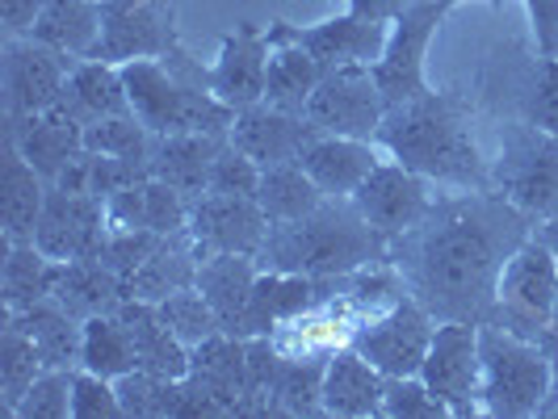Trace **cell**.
Masks as SVG:
<instances>
[{
  "mask_svg": "<svg viewBox=\"0 0 558 419\" xmlns=\"http://www.w3.org/2000/svg\"><path fill=\"white\" fill-rule=\"evenodd\" d=\"M122 81H126L131 113L151 135H219V139H231L235 110L223 106L210 88L185 81L172 67V56L131 59V63H122Z\"/></svg>",
  "mask_w": 558,
  "mask_h": 419,
  "instance_id": "277c9868",
  "label": "cell"
},
{
  "mask_svg": "<svg viewBox=\"0 0 558 419\" xmlns=\"http://www.w3.org/2000/svg\"><path fill=\"white\" fill-rule=\"evenodd\" d=\"M59 260H51L38 244H9L4 248V269H0V294H4V315L47 303L56 289Z\"/></svg>",
  "mask_w": 558,
  "mask_h": 419,
  "instance_id": "836d02e7",
  "label": "cell"
},
{
  "mask_svg": "<svg viewBox=\"0 0 558 419\" xmlns=\"http://www.w3.org/2000/svg\"><path fill=\"white\" fill-rule=\"evenodd\" d=\"M558 298V251L546 239H525L521 248L508 256L496 285V310L492 323H500L508 332L537 328L550 332V315Z\"/></svg>",
  "mask_w": 558,
  "mask_h": 419,
  "instance_id": "8992f818",
  "label": "cell"
},
{
  "mask_svg": "<svg viewBox=\"0 0 558 419\" xmlns=\"http://www.w3.org/2000/svg\"><path fill=\"white\" fill-rule=\"evenodd\" d=\"M555 251H558V244H555Z\"/></svg>",
  "mask_w": 558,
  "mask_h": 419,
  "instance_id": "db71d44e",
  "label": "cell"
},
{
  "mask_svg": "<svg viewBox=\"0 0 558 419\" xmlns=\"http://www.w3.org/2000/svg\"><path fill=\"white\" fill-rule=\"evenodd\" d=\"M72 416L76 419L122 416L118 382L101 378V373H93V369H76V378H72Z\"/></svg>",
  "mask_w": 558,
  "mask_h": 419,
  "instance_id": "f6af8a7d",
  "label": "cell"
},
{
  "mask_svg": "<svg viewBox=\"0 0 558 419\" xmlns=\"http://www.w3.org/2000/svg\"><path fill=\"white\" fill-rule=\"evenodd\" d=\"M9 139L29 164L56 185L59 172L84 151V122L76 113L63 110V106H51V110L29 113V118H13L9 122Z\"/></svg>",
  "mask_w": 558,
  "mask_h": 419,
  "instance_id": "ffe728a7",
  "label": "cell"
},
{
  "mask_svg": "<svg viewBox=\"0 0 558 419\" xmlns=\"http://www.w3.org/2000/svg\"><path fill=\"white\" fill-rule=\"evenodd\" d=\"M151 131L143 126L135 113H118V118H101L84 126V151L110 156V160H135V164H151Z\"/></svg>",
  "mask_w": 558,
  "mask_h": 419,
  "instance_id": "f35d334b",
  "label": "cell"
},
{
  "mask_svg": "<svg viewBox=\"0 0 558 419\" xmlns=\"http://www.w3.org/2000/svg\"><path fill=\"white\" fill-rule=\"evenodd\" d=\"M118 315H122V323L131 328L140 369L156 373V378H172V382H185V378H190V369H194V348L160 319L156 303L126 298V303L118 307Z\"/></svg>",
  "mask_w": 558,
  "mask_h": 419,
  "instance_id": "cb8c5ba5",
  "label": "cell"
},
{
  "mask_svg": "<svg viewBox=\"0 0 558 419\" xmlns=\"http://www.w3.org/2000/svg\"><path fill=\"white\" fill-rule=\"evenodd\" d=\"M537 416H558V365H555V382H550V394H546V403H542V411Z\"/></svg>",
  "mask_w": 558,
  "mask_h": 419,
  "instance_id": "f907efd6",
  "label": "cell"
},
{
  "mask_svg": "<svg viewBox=\"0 0 558 419\" xmlns=\"http://www.w3.org/2000/svg\"><path fill=\"white\" fill-rule=\"evenodd\" d=\"M122 416H181V382L156 378L147 369H131L118 378Z\"/></svg>",
  "mask_w": 558,
  "mask_h": 419,
  "instance_id": "60d3db41",
  "label": "cell"
},
{
  "mask_svg": "<svg viewBox=\"0 0 558 419\" xmlns=\"http://www.w3.org/2000/svg\"><path fill=\"white\" fill-rule=\"evenodd\" d=\"M525 223L530 219L504 194L492 197L475 189L458 201H437L433 214L403 235L408 289L437 319H492L504 264L530 239Z\"/></svg>",
  "mask_w": 558,
  "mask_h": 419,
  "instance_id": "6da1fadb",
  "label": "cell"
},
{
  "mask_svg": "<svg viewBox=\"0 0 558 419\" xmlns=\"http://www.w3.org/2000/svg\"><path fill=\"white\" fill-rule=\"evenodd\" d=\"M197 251L194 235L190 231H177V235H165L156 251L140 264V273L126 281V298H140V303H165L168 294L177 289H190L197 281Z\"/></svg>",
  "mask_w": 558,
  "mask_h": 419,
  "instance_id": "83f0119b",
  "label": "cell"
},
{
  "mask_svg": "<svg viewBox=\"0 0 558 419\" xmlns=\"http://www.w3.org/2000/svg\"><path fill=\"white\" fill-rule=\"evenodd\" d=\"M43 9H47V0H0V17H4V29H9V38H22L34 29V22L43 17Z\"/></svg>",
  "mask_w": 558,
  "mask_h": 419,
  "instance_id": "c3c4849f",
  "label": "cell"
},
{
  "mask_svg": "<svg viewBox=\"0 0 558 419\" xmlns=\"http://www.w3.org/2000/svg\"><path fill=\"white\" fill-rule=\"evenodd\" d=\"M446 13V0H416L399 22H391L387 51L374 63V76H378V88L387 97V110L433 93L424 84V51H428V42H433V34H437Z\"/></svg>",
  "mask_w": 558,
  "mask_h": 419,
  "instance_id": "8fae6325",
  "label": "cell"
},
{
  "mask_svg": "<svg viewBox=\"0 0 558 419\" xmlns=\"http://www.w3.org/2000/svg\"><path fill=\"white\" fill-rule=\"evenodd\" d=\"M256 264H260V260H256V256H244V251H210V256L197 260L194 285L206 294V303L215 307L227 335H244L252 285L260 278Z\"/></svg>",
  "mask_w": 558,
  "mask_h": 419,
  "instance_id": "603a6c76",
  "label": "cell"
},
{
  "mask_svg": "<svg viewBox=\"0 0 558 419\" xmlns=\"http://www.w3.org/2000/svg\"><path fill=\"white\" fill-rule=\"evenodd\" d=\"M269 38H274V56H269V76H265V106L286 113H307L311 93L324 81V67L299 42H290L278 26L269 29Z\"/></svg>",
  "mask_w": 558,
  "mask_h": 419,
  "instance_id": "4dcf8cb0",
  "label": "cell"
},
{
  "mask_svg": "<svg viewBox=\"0 0 558 419\" xmlns=\"http://www.w3.org/2000/svg\"><path fill=\"white\" fill-rule=\"evenodd\" d=\"M546 344H550V357L558 353V298H555V315H550V332H546Z\"/></svg>",
  "mask_w": 558,
  "mask_h": 419,
  "instance_id": "816d5d0a",
  "label": "cell"
},
{
  "mask_svg": "<svg viewBox=\"0 0 558 419\" xmlns=\"http://www.w3.org/2000/svg\"><path fill=\"white\" fill-rule=\"evenodd\" d=\"M324 189L307 176L303 164H274L260 172V189H256V201L265 210V219L278 223H299L307 219L311 210L324 206Z\"/></svg>",
  "mask_w": 558,
  "mask_h": 419,
  "instance_id": "e575fe53",
  "label": "cell"
},
{
  "mask_svg": "<svg viewBox=\"0 0 558 419\" xmlns=\"http://www.w3.org/2000/svg\"><path fill=\"white\" fill-rule=\"evenodd\" d=\"M168 56H177V0H101V42L88 59L122 67Z\"/></svg>",
  "mask_w": 558,
  "mask_h": 419,
  "instance_id": "ba28073f",
  "label": "cell"
},
{
  "mask_svg": "<svg viewBox=\"0 0 558 419\" xmlns=\"http://www.w3.org/2000/svg\"><path fill=\"white\" fill-rule=\"evenodd\" d=\"M478 332H483V323H471V319H441L433 332V344H428V357L420 365V378L453 416H471L483 407L478 403V391H483Z\"/></svg>",
  "mask_w": 558,
  "mask_h": 419,
  "instance_id": "9c48e42d",
  "label": "cell"
},
{
  "mask_svg": "<svg viewBox=\"0 0 558 419\" xmlns=\"http://www.w3.org/2000/svg\"><path fill=\"white\" fill-rule=\"evenodd\" d=\"M378 143L399 164H408L428 181H441L453 189L492 185V172L471 135V118L462 110V101L449 93H424L416 101L391 106L378 126Z\"/></svg>",
  "mask_w": 558,
  "mask_h": 419,
  "instance_id": "7a4b0ae2",
  "label": "cell"
},
{
  "mask_svg": "<svg viewBox=\"0 0 558 419\" xmlns=\"http://www.w3.org/2000/svg\"><path fill=\"white\" fill-rule=\"evenodd\" d=\"M43 369H47V365H43L38 344H34L22 328L4 323V335H0V403H4L9 416L17 411V403L26 398V391L38 382Z\"/></svg>",
  "mask_w": 558,
  "mask_h": 419,
  "instance_id": "74e56055",
  "label": "cell"
},
{
  "mask_svg": "<svg viewBox=\"0 0 558 419\" xmlns=\"http://www.w3.org/2000/svg\"><path fill=\"white\" fill-rule=\"evenodd\" d=\"M387 244L391 239L365 223L353 197H324V206L311 210L307 219L269 226V239L256 260L265 269L332 281L378 264L387 256Z\"/></svg>",
  "mask_w": 558,
  "mask_h": 419,
  "instance_id": "3957f363",
  "label": "cell"
},
{
  "mask_svg": "<svg viewBox=\"0 0 558 419\" xmlns=\"http://www.w3.org/2000/svg\"><path fill=\"white\" fill-rule=\"evenodd\" d=\"M269 56H274V38L260 26H235V34L223 38V51L215 59L206 88L231 106V110H248L265 101V76H269Z\"/></svg>",
  "mask_w": 558,
  "mask_h": 419,
  "instance_id": "e0dca14e",
  "label": "cell"
},
{
  "mask_svg": "<svg viewBox=\"0 0 558 419\" xmlns=\"http://www.w3.org/2000/svg\"><path fill=\"white\" fill-rule=\"evenodd\" d=\"M290 42H299L324 72H336V67H374L383 51H387V38H391V26L383 22H365V17H332V22H319V26L307 29H290L278 26Z\"/></svg>",
  "mask_w": 558,
  "mask_h": 419,
  "instance_id": "d6986e66",
  "label": "cell"
},
{
  "mask_svg": "<svg viewBox=\"0 0 558 419\" xmlns=\"http://www.w3.org/2000/svg\"><path fill=\"white\" fill-rule=\"evenodd\" d=\"M324 281L303 278V273H281V269H265L248 298V319H244V340L248 335H274L278 328H290L294 319H303L332 294H319Z\"/></svg>",
  "mask_w": 558,
  "mask_h": 419,
  "instance_id": "44dd1931",
  "label": "cell"
},
{
  "mask_svg": "<svg viewBox=\"0 0 558 419\" xmlns=\"http://www.w3.org/2000/svg\"><path fill=\"white\" fill-rule=\"evenodd\" d=\"M59 106L68 113H76L84 126L101 122V118H118L131 113V97H126V81L118 63H101V59H81L72 67V76L63 84Z\"/></svg>",
  "mask_w": 558,
  "mask_h": 419,
  "instance_id": "f1b7e54d",
  "label": "cell"
},
{
  "mask_svg": "<svg viewBox=\"0 0 558 419\" xmlns=\"http://www.w3.org/2000/svg\"><path fill=\"white\" fill-rule=\"evenodd\" d=\"M29 38L72 59H88L101 42V0H47Z\"/></svg>",
  "mask_w": 558,
  "mask_h": 419,
  "instance_id": "d6a6232c",
  "label": "cell"
},
{
  "mask_svg": "<svg viewBox=\"0 0 558 419\" xmlns=\"http://www.w3.org/2000/svg\"><path fill=\"white\" fill-rule=\"evenodd\" d=\"M446 4H458V0H446Z\"/></svg>",
  "mask_w": 558,
  "mask_h": 419,
  "instance_id": "f5cc1de1",
  "label": "cell"
},
{
  "mask_svg": "<svg viewBox=\"0 0 558 419\" xmlns=\"http://www.w3.org/2000/svg\"><path fill=\"white\" fill-rule=\"evenodd\" d=\"M433 332H437V315L424 307L416 294L412 298L403 294L399 303L357 323L349 344L387 378H412L428 357Z\"/></svg>",
  "mask_w": 558,
  "mask_h": 419,
  "instance_id": "52a82bcc",
  "label": "cell"
},
{
  "mask_svg": "<svg viewBox=\"0 0 558 419\" xmlns=\"http://www.w3.org/2000/svg\"><path fill=\"white\" fill-rule=\"evenodd\" d=\"M504 197L525 219H558V139L530 126V135H517L504 151L500 164Z\"/></svg>",
  "mask_w": 558,
  "mask_h": 419,
  "instance_id": "5bb4252c",
  "label": "cell"
},
{
  "mask_svg": "<svg viewBox=\"0 0 558 419\" xmlns=\"http://www.w3.org/2000/svg\"><path fill=\"white\" fill-rule=\"evenodd\" d=\"M76 63L81 59L63 56L29 34L9 38L4 42V110H9V122L59 106L63 84H68Z\"/></svg>",
  "mask_w": 558,
  "mask_h": 419,
  "instance_id": "4fadbf2b",
  "label": "cell"
},
{
  "mask_svg": "<svg viewBox=\"0 0 558 419\" xmlns=\"http://www.w3.org/2000/svg\"><path fill=\"white\" fill-rule=\"evenodd\" d=\"M324 369L328 357H281L278 382H274V407L290 411V416H315L324 411Z\"/></svg>",
  "mask_w": 558,
  "mask_h": 419,
  "instance_id": "8d00e7d4",
  "label": "cell"
},
{
  "mask_svg": "<svg viewBox=\"0 0 558 419\" xmlns=\"http://www.w3.org/2000/svg\"><path fill=\"white\" fill-rule=\"evenodd\" d=\"M81 369H93V373H101V378H110V382L126 378L131 369H140L131 328L122 323V315H118V310H106V315L84 319Z\"/></svg>",
  "mask_w": 558,
  "mask_h": 419,
  "instance_id": "d590c367",
  "label": "cell"
},
{
  "mask_svg": "<svg viewBox=\"0 0 558 419\" xmlns=\"http://www.w3.org/2000/svg\"><path fill=\"white\" fill-rule=\"evenodd\" d=\"M223 143L227 139L219 135H156L151 139V176L197 201L210 185V168H215V156L223 151Z\"/></svg>",
  "mask_w": 558,
  "mask_h": 419,
  "instance_id": "484cf974",
  "label": "cell"
},
{
  "mask_svg": "<svg viewBox=\"0 0 558 419\" xmlns=\"http://www.w3.org/2000/svg\"><path fill=\"white\" fill-rule=\"evenodd\" d=\"M383 416L395 419H441L453 416L437 394L428 391V382L412 373V378H387V398H383Z\"/></svg>",
  "mask_w": 558,
  "mask_h": 419,
  "instance_id": "7bdbcfd3",
  "label": "cell"
},
{
  "mask_svg": "<svg viewBox=\"0 0 558 419\" xmlns=\"http://www.w3.org/2000/svg\"><path fill=\"white\" fill-rule=\"evenodd\" d=\"M13 328H22V332L38 344V353H43V365L47 369H81V344H84V323L72 315V310H63L56 298H47V303H34V307L17 310V315H4Z\"/></svg>",
  "mask_w": 558,
  "mask_h": 419,
  "instance_id": "f546056e",
  "label": "cell"
},
{
  "mask_svg": "<svg viewBox=\"0 0 558 419\" xmlns=\"http://www.w3.org/2000/svg\"><path fill=\"white\" fill-rule=\"evenodd\" d=\"M353 206L362 210V219L383 239H403L412 235L428 214H433V194H428V176L412 172L408 164H383L365 176L353 194Z\"/></svg>",
  "mask_w": 558,
  "mask_h": 419,
  "instance_id": "7c38bea8",
  "label": "cell"
},
{
  "mask_svg": "<svg viewBox=\"0 0 558 419\" xmlns=\"http://www.w3.org/2000/svg\"><path fill=\"white\" fill-rule=\"evenodd\" d=\"M307 118L319 135L344 139H378V126L387 118V97L378 88L374 67H336L324 72L319 88L311 93Z\"/></svg>",
  "mask_w": 558,
  "mask_h": 419,
  "instance_id": "30bf717a",
  "label": "cell"
},
{
  "mask_svg": "<svg viewBox=\"0 0 558 419\" xmlns=\"http://www.w3.org/2000/svg\"><path fill=\"white\" fill-rule=\"evenodd\" d=\"M525 113H530V126L558 139V59L537 63V81H533L530 97H525Z\"/></svg>",
  "mask_w": 558,
  "mask_h": 419,
  "instance_id": "bcb514c9",
  "label": "cell"
},
{
  "mask_svg": "<svg viewBox=\"0 0 558 419\" xmlns=\"http://www.w3.org/2000/svg\"><path fill=\"white\" fill-rule=\"evenodd\" d=\"M51 181L29 164L26 156L4 143V172H0V219H4V244H34V226L43 219Z\"/></svg>",
  "mask_w": 558,
  "mask_h": 419,
  "instance_id": "d4e9b609",
  "label": "cell"
},
{
  "mask_svg": "<svg viewBox=\"0 0 558 419\" xmlns=\"http://www.w3.org/2000/svg\"><path fill=\"white\" fill-rule=\"evenodd\" d=\"M51 298L84 323L93 315H106V310L122 307L126 303V285L113 278L97 256L93 260H68V264H59Z\"/></svg>",
  "mask_w": 558,
  "mask_h": 419,
  "instance_id": "1f68e13d",
  "label": "cell"
},
{
  "mask_svg": "<svg viewBox=\"0 0 558 419\" xmlns=\"http://www.w3.org/2000/svg\"><path fill=\"white\" fill-rule=\"evenodd\" d=\"M269 219L256 197H227V194H202L190 206V235L202 256L210 251H244L260 256L269 239Z\"/></svg>",
  "mask_w": 558,
  "mask_h": 419,
  "instance_id": "2e32d148",
  "label": "cell"
},
{
  "mask_svg": "<svg viewBox=\"0 0 558 419\" xmlns=\"http://www.w3.org/2000/svg\"><path fill=\"white\" fill-rule=\"evenodd\" d=\"M156 310H160V319H165L168 328L181 335L190 348H197V344H206L210 335L223 332L219 315H215V307L206 303V294H202L197 285H190V289H177V294H168L165 303H156Z\"/></svg>",
  "mask_w": 558,
  "mask_h": 419,
  "instance_id": "ab89813d",
  "label": "cell"
},
{
  "mask_svg": "<svg viewBox=\"0 0 558 419\" xmlns=\"http://www.w3.org/2000/svg\"><path fill=\"white\" fill-rule=\"evenodd\" d=\"M533 22V38H537V56L558 59V0H525Z\"/></svg>",
  "mask_w": 558,
  "mask_h": 419,
  "instance_id": "7dc6e473",
  "label": "cell"
},
{
  "mask_svg": "<svg viewBox=\"0 0 558 419\" xmlns=\"http://www.w3.org/2000/svg\"><path fill=\"white\" fill-rule=\"evenodd\" d=\"M412 4H416V0H349V13H353V17H365V22L391 26V22H399Z\"/></svg>",
  "mask_w": 558,
  "mask_h": 419,
  "instance_id": "681fc988",
  "label": "cell"
},
{
  "mask_svg": "<svg viewBox=\"0 0 558 419\" xmlns=\"http://www.w3.org/2000/svg\"><path fill=\"white\" fill-rule=\"evenodd\" d=\"M319 139V131L311 126L307 113H286L274 110V106H248V110L235 113L231 122V143L252 156L260 168H274V164H299L303 151L311 143Z\"/></svg>",
  "mask_w": 558,
  "mask_h": 419,
  "instance_id": "ac0fdd59",
  "label": "cell"
},
{
  "mask_svg": "<svg viewBox=\"0 0 558 419\" xmlns=\"http://www.w3.org/2000/svg\"><path fill=\"white\" fill-rule=\"evenodd\" d=\"M383 398H387V373L374 369L353 344L328 353V369H324V411L328 416H383Z\"/></svg>",
  "mask_w": 558,
  "mask_h": 419,
  "instance_id": "7402d4cb",
  "label": "cell"
},
{
  "mask_svg": "<svg viewBox=\"0 0 558 419\" xmlns=\"http://www.w3.org/2000/svg\"><path fill=\"white\" fill-rule=\"evenodd\" d=\"M110 235V219H106V201L88 194H72V189H47V206L43 219L34 226V244L47 251L51 260L68 264V260H93Z\"/></svg>",
  "mask_w": 558,
  "mask_h": 419,
  "instance_id": "9a60e30c",
  "label": "cell"
},
{
  "mask_svg": "<svg viewBox=\"0 0 558 419\" xmlns=\"http://www.w3.org/2000/svg\"><path fill=\"white\" fill-rule=\"evenodd\" d=\"M260 172H265V168L256 164L252 156H244L235 143L227 139L223 151L215 156V168H210V185H206V194L256 197V189H260Z\"/></svg>",
  "mask_w": 558,
  "mask_h": 419,
  "instance_id": "ee69618b",
  "label": "cell"
},
{
  "mask_svg": "<svg viewBox=\"0 0 558 419\" xmlns=\"http://www.w3.org/2000/svg\"><path fill=\"white\" fill-rule=\"evenodd\" d=\"M483 391L478 403L487 416H537L550 382H555V357L521 332H508L500 323H483Z\"/></svg>",
  "mask_w": 558,
  "mask_h": 419,
  "instance_id": "5b68a950",
  "label": "cell"
},
{
  "mask_svg": "<svg viewBox=\"0 0 558 419\" xmlns=\"http://www.w3.org/2000/svg\"><path fill=\"white\" fill-rule=\"evenodd\" d=\"M299 164L328 197H353L357 185L378 168V151L369 139H344V135H319L303 151Z\"/></svg>",
  "mask_w": 558,
  "mask_h": 419,
  "instance_id": "4316f807",
  "label": "cell"
},
{
  "mask_svg": "<svg viewBox=\"0 0 558 419\" xmlns=\"http://www.w3.org/2000/svg\"><path fill=\"white\" fill-rule=\"evenodd\" d=\"M72 378L76 369H43L26 398L17 403L13 419H68L72 416Z\"/></svg>",
  "mask_w": 558,
  "mask_h": 419,
  "instance_id": "b9f144b4",
  "label": "cell"
}]
</instances>
